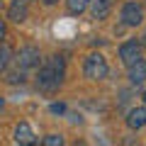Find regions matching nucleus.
Returning <instances> with one entry per match:
<instances>
[{
    "label": "nucleus",
    "instance_id": "1",
    "mask_svg": "<svg viewBox=\"0 0 146 146\" xmlns=\"http://www.w3.org/2000/svg\"><path fill=\"white\" fill-rule=\"evenodd\" d=\"M63 76H66V61L61 56H49L44 61V66L39 68L36 73V90H42V93H54V90L61 88L63 83Z\"/></svg>",
    "mask_w": 146,
    "mask_h": 146
},
{
    "label": "nucleus",
    "instance_id": "2",
    "mask_svg": "<svg viewBox=\"0 0 146 146\" xmlns=\"http://www.w3.org/2000/svg\"><path fill=\"white\" fill-rule=\"evenodd\" d=\"M83 76L88 80H102L110 76V66H107V58L102 54H88L83 61Z\"/></svg>",
    "mask_w": 146,
    "mask_h": 146
},
{
    "label": "nucleus",
    "instance_id": "3",
    "mask_svg": "<svg viewBox=\"0 0 146 146\" xmlns=\"http://www.w3.org/2000/svg\"><path fill=\"white\" fill-rule=\"evenodd\" d=\"M117 56H119V61L129 68V66H134L136 61H141V58H144V46H141L139 39H127L124 44H119Z\"/></svg>",
    "mask_w": 146,
    "mask_h": 146
},
{
    "label": "nucleus",
    "instance_id": "4",
    "mask_svg": "<svg viewBox=\"0 0 146 146\" xmlns=\"http://www.w3.org/2000/svg\"><path fill=\"white\" fill-rule=\"evenodd\" d=\"M15 63H17L20 68H25V71L39 68V63H42V51H39V46H34V44L22 46L20 51L15 54Z\"/></svg>",
    "mask_w": 146,
    "mask_h": 146
},
{
    "label": "nucleus",
    "instance_id": "5",
    "mask_svg": "<svg viewBox=\"0 0 146 146\" xmlns=\"http://www.w3.org/2000/svg\"><path fill=\"white\" fill-rule=\"evenodd\" d=\"M119 20L124 27H139L144 22V10H141V5L136 0H127L119 10Z\"/></svg>",
    "mask_w": 146,
    "mask_h": 146
},
{
    "label": "nucleus",
    "instance_id": "6",
    "mask_svg": "<svg viewBox=\"0 0 146 146\" xmlns=\"http://www.w3.org/2000/svg\"><path fill=\"white\" fill-rule=\"evenodd\" d=\"M27 17H29V3L27 0H12L10 7H7V20L15 22V25H22Z\"/></svg>",
    "mask_w": 146,
    "mask_h": 146
},
{
    "label": "nucleus",
    "instance_id": "7",
    "mask_svg": "<svg viewBox=\"0 0 146 146\" xmlns=\"http://www.w3.org/2000/svg\"><path fill=\"white\" fill-rule=\"evenodd\" d=\"M124 122H127V127H129L131 131H139V129H144V127H146V105L131 107L129 112H127Z\"/></svg>",
    "mask_w": 146,
    "mask_h": 146
},
{
    "label": "nucleus",
    "instance_id": "8",
    "mask_svg": "<svg viewBox=\"0 0 146 146\" xmlns=\"http://www.w3.org/2000/svg\"><path fill=\"white\" fill-rule=\"evenodd\" d=\"M15 144L20 146H36V139H34V131L27 122H20L15 127Z\"/></svg>",
    "mask_w": 146,
    "mask_h": 146
},
{
    "label": "nucleus",
    "instance_id": "9",
    "mask_svg": "<svg viewBox=\"0 0 146 146\" xmlns=\"http://www.w3.org/2000/svg\"><path fill=\"white\" fill-rule=\"evenodd\" d=\"M90 17L98 22L107 20L110 17V10H112V0H90Z\"/></svg>",
    "mask_w": 146,
    "mask_h": 146
},
{
    "label": "nucleus",
    "instance_id": "10",
    "mask_svg": "<svg viewBox=\"0 0 146 146\" xmlns=\"http://www.w3.org/2000/svg\"><path fill=\"white\" fill-rule=\"evenodd\" d=\"M146 80V61H136L134 66H129V83L131 85H141Z\"/></svg>",
    "mask_w": 146,
    "mask_h": 146
},
{
    "label": "nucleus",
    "instance_id": "11",
    "mask_svg": "<svg viewBox=\"0 0 146 146\" xmlns=\"http://www.w3.org/2000/svg\"><path fill=\"white\" fill-rule=\"evenodd\" d=\"M5 80H7L10 85H22V83L27 80V71L17 66V68H12V71H7V73H5Z\"/></svg>",
    "mask_w": 146,
    "mask_h": 146
},
{
    "label": "nucleus",
    "instance_id": "12",
    "mask_svg": "<svg viewBox=\"0 0 146 146\" xmlns=\"http://www.w3.org/2000/svg\"><path fill=\"white\" fill-rule=\"evenodd\" d=\"M88 7H90V0H66L68 15H83Z\"/></svg>",
    "mask_w": 146,
    "mask_h": 146
},
{
    "label": "nucleus",
    "instance_id": "13",
    "mask_svg": "<svg viewBox=\"0 0 146 146\" xmlns=\"http://www.w3.org/2000/svg\"><path fill=\"white\" fill-rule=\"evenodd\" d=\"M12 58H15V51H12L10 46H7V44H3V46H0V73L5 71L7 66H10V61Z\"/></svg>",
    "mask_w": 146,
    "mask_h": 146
},
{
    "label": "nucleus",
    "instance_id": "14",
    "mask_svg": "<svg viewBox=\"0 0 146 146\" xmlns=\"http://www.w3.org/2000/svg\"><path fill=\"white\" fill-rule=\"evenodd\" d=\"M42 144L44 146H61L63 144V136L61 134H49V136H44V139H42Z\"/></svg>",
    "mask_w": 146,
    "mask_h": 146
},
{
    "label": "nucleus",
    "instance_id": "15",
    "mask_svg": "<svg viewBox=\"0 0 146 146\" xmlns=\"http://www.w3.org/2000/svg\"><path fill=\"white\" fill-rule=\"evenodd\" d=\"M49 110H51L54 115H63V112H66V105H63V102H54Z\"/></svg>",
    "mask_w": 146,
    "mask_h": 146
},
{
    "label": "nucleus",
    "instance_id": "16",
    "mask_svg": "<svg viewBox=\"0 0 146 146\" xmlns=\"http://www.w3.org/2000/svg\"><path fill=\"white\" fill-rule=\"evenodd\" d=\"M5 34H7V25L5 20H0V39H5Z\"/></svg>",
    "mask_w": 146,
    "mask_h": 146
},
{
    "label": "nucleus",
    "instance_id": "17",
    "mask_svg": "<svg viewBox=\"0 0 146 146\" xmlns=\"http://www.w3.org/2000/svg\"><path fill=\"white\" fill-rule=\"evenodd\" d=\"M139 42H141V46H144V51H146V32L141 34V39H139Z\"/></svg>",
    "mask_w": 146,
    "mask_h": 146
},
{
    "label": "nucleus",
    "instance_id": "18",
    "mask_svg": "<svg viewBox=\"0 0 146 146\" xmlns=\"http://www.w3.org/2000/svg\"><path fill=\"white\" fill-rule=\"evenodd\" d=\"M42 3H44V5H56L58 0H42Z\"/></svg>",
    "mask_w": 146,
    "mask_h": 146
},
{
    "label": "nucleus",
    "instance_id": "19",
    "mask_svg": "<svg viewBox=\"0 0 146 146\" xmlns=\"http://www.w3.org/2000/svg\"><path fill=\"white\" fill-rule=\"evenodd\" d=\"M141 100H144V105H146V90H144V93H141Z\"/></svg>",
    "mask_w": 146,
    "mask_h": 146
}]
</instances>
